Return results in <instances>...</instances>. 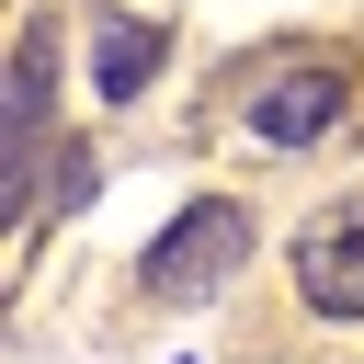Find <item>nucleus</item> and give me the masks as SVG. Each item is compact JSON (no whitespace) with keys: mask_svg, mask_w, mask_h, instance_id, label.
Listing matches in <instances>:
<instances>
[{"mask_svg":"<svg viewBox=\"0 0 364 364\" xmlns=\"http://www.w3.org/2000/svg\"><path fill=\"white\" fill-rule=\"evenodd\" d=\"M353 114V80L341 68H273L262 91H250V136L262 148H307V136H330Z\"/></svg>","mask_w":364,"mask_h":364,"instance_id":"3","label":"nucleus"},{"mask_svg":"<svg viewBox=\"0 0 364 364\" xmlns=\"http://www.w3.org/2000/svg\"><path fill=\"white\" fill-rule=\"evenodd\" d=\"M296 296L318 318H364V205H330L296 228Z\"/></svg>","mask_w":364,"mask_h":364,"instance_id":"2","label":"nucleus"},{"mask_svg":"<svg viewBox=\"0 0 364 364\" xmlns=\"http://www.w3.org/2000/svg\"><path fill=\"white\" fill-rule=\"evenodd\" d=\"M239 262H250V216L205 193V205H182V216L148 239V296H159V307H205Z\"/></svg>","mask_w":364,"mask_h":364,"instance_id":"1","label":"nucleus"},{"mask_svg":"<svg viewBox=\"0 0 364 364\" xmlns=\"http://www.w3.org/2000/svg\"><path fill=\"white\" fill-rule=\"evenodd\" d=\"M159 57H171V34H159V23H125V11H102V34H91V91H102V102H125V91H136Z\"/></svg>","mask_w":364,"mask_h":364,"instance_id":"5","label":"nucleus"},{"mask_svg":"<svg viewBox=\"0 0 364 364\" xmlns=\"http://www.w3.org/2000/svg\"><path fill=\"white\" fill-rule=\"evenodd\" d=\"M46 102H57V23H23V34H11V205H23V182H34Z\"/></svg>","mask_w":364,"mask_h":364,"instance_id":"4","label":"nucleus"}]
</instances>
